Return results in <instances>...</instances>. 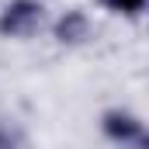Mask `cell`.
<instances>
[{"mask_svg":"<svg viewBox=\"0 0 149 149\" xmlns=\"http://www.w3.org/2000/svg\"><path fill=\"white\" fill-rule=\"evenodd\" d=\"M45 7L42 0H10L0 10V35L3 38H28L42 28Z\"/></svg>","mask_w":149,"mask_h":149,"instance_id":"cell-1","label":"cell"},{"mask_svg":"<svg viewBox=\"0 0 149 149\" xmlns=\"http://www.w3.org/2000/svg\"><path fill=\"white\" fill-rule=\"evenodd\" d=\"M101 128L111 142H121V146H146V128L135 114L128 111H108L101 118Z\"/></svg>","mask_w":149,"mask_h":149,"instance_id":"cell-2","label":"cell"},{"mask_svg":"<svg viewBox=\"0 0 149 149\" xmlns=\"http://www.w3.org/2000/svg\"><path fill=\"white\" fill-rule=\"evenodd\" d=\"M87 35H90V21H87V14H83L80 7L66 10V14L56 21V38H59L63 45H80Z\"/></svg>","mask_w":149,"mask_h":149,"instance_id":"cell-3","label":"cell"},{"mask_svg":"<svg viewBox=\"0 0 149 149\" xmlns=\"http://www.w3.org/2000/svg\"><path fill=\"white\" fill-rule=\"evenodd\" d=\"M104 3H108L111 10H118V14H128V17L146 7V0H104Z\"/></svg>","mask_w":149,"mask_h":149,"instance_id":"cell-4","label":"cell"},{"mask_svg":"<svg viewBox=\"0 0 149 149\" xmlns=\"http://www.w3.org/2000/svg\"><path fill=\"white\" fill-rule=\"evenodd\" d=\"M17 146H21V139L10 128H0V149H17Z\"/></svg>","mask_w":149,"mask_h":149,"instance_id":"cell-5","label":"cell"}]
</instances>
